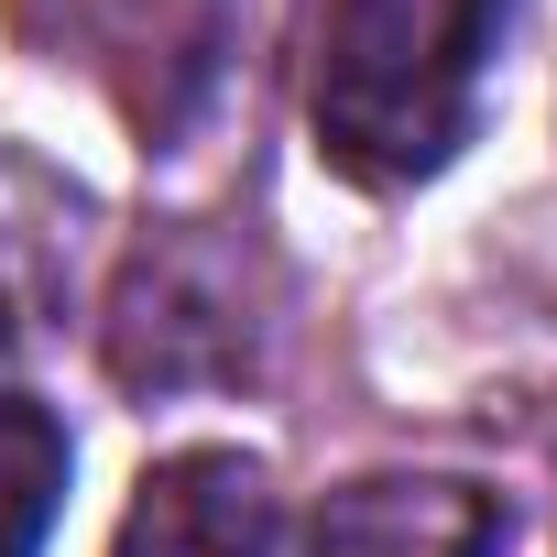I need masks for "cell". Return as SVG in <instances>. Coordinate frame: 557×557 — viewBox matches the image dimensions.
<instances>
[{
    "label": "cell",
    "mask_w": 557,
    "mask_h": 557,
    "mask_svg": "<svg viewBox=\"0 0 557 557\" xmlns=\"http://www.w3.org/2000/svg\"><path fill=\"white\" fill-rule=\"evenodd\" d=\"M503 0H329L318 153L350 186H416L470 143Z\"/></svg>",
    "instance_id": "cell-1"
},
{
    "label": "cell",
    "mask_w": 557,
    "mask_h": 557,
    "mask_svg": "<svg viewBox=\"0 0 557 557\" xmlns=\"http://www.w3.org/2000/svg\"><path fill=\"white\" fill-rule=\"evenodd\" d=\"M110 372L132 394H175V383H230L251 372V307H240V251L230 240H153L121 273L110 307Z\"/></svg>",
    "instance_id": "cell-2"
},
{
    "label": "cell",
    "mask_w": 557,
    "mask_h": 557,
    "mask_svg": "<svg viewBox=\"0 0 557 557\" xmlns=\"http://www.w3.org/2000/svg\"><path fill=\"white\" fill-rule=\"evenodd\" d=\"M503 546H513L503 492H481L459 470H372L318 503L296 557H503Z\"/></svg>",
    "instance_id": "cell-3"
},
{
    "label": "cell",
    "mask_w": 557,
    "mask_h": 557,
    "mask_svg": "<svg viewBox=\"0 0 557 557\" xmlns=\"http://www.w3.org/2000/svg\"><path fill=\"white\" fill-rule=\"evenodd\" d=\"M110 557H273V481L240 448H175L143 470Z\"/></svg>",
    "instance_id": "cell-4"
},
{
    "label": "cell",
    "mask_w": 557,
    "mask_h": 557,
    "mask_svg": "<svg viewBox=\"0 0 557 557\" xmlns=\"http://www.w3.org/2000/svg\"><path fill=\"white\" fill-rule=\"evenodd\" d=\"M55 503H66V426L23 394H0V557H45Z\"/></svg>",
    "instance_id": "cell-5"
},
{
    "label": "cell",
    "mask_w": 557,
    "mask_h": 557,
    "mask_svg": "<svg viewBox=\"0 0 557 557\" xmlns=\"http://www.w3.org/2000/svg\"><path fill=\"white\" fill-rule=\"evenodd\" d=\"M12 339L23 329H12V273H0V372H12Z\"/></svg>",
    "instance_id": "cell-6"
}]
</instances>
